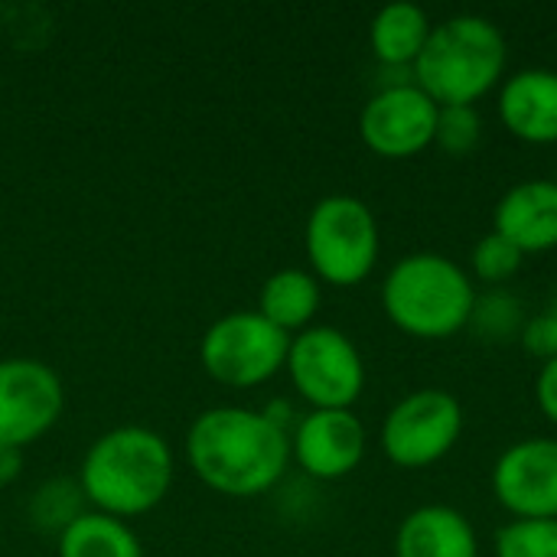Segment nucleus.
Instances as JSON below:
<instances>
[{"label":"nucleus","mask_w":557,"mask_h":557,"mask_svg":"<svg viewBox=\"0 0 557 557\" xmlns=\"http://www.w3.org/2000/svg\"><path fill=\"white\" fill-rule=\"evenodd\" d=\"M369 434L356 411H307L290 431V460L313 480H346L366 460Z\"/></svg>","instance_id":"12"},{"label":"nucleus","mask_w":557,"mask_h":557,"mask_svg":"<svg viewBox=\"0 0 557 557\" xmlns=\"http://www.w3.org/2000/svg\"><path fill=\"white\" fill-rule=\"evenodd\" d=\"M284 372L310 411H352L366 392V359L359 346L330 323H313L290 336Z\"/></svg>","instance_id":"6"},{"label":"nucleus","mask_w":557,"mask_h":557,"mask_svg":"<svg viewBox=\"0 0 557 557\" xmlns=\"http://www.w3.org/2000/svg\"><path fill=\"white\" fill-rule=\"evenodd\" d=\"M483 114L473 104H454V108H441L437 114V134H434V147H441L447 157H470L476 153V147L483 144Z\"/></svg>","instance_id":"23"},{"label":"nucleus","mask_w":557,"mask_h":557,"mask_svg":"<svg viewBox=\"0 0 557 557\" xmlns=\"http://www.w3.org/2000/svg\"><path fill=\"white\" fill-rule=\"evenodd\" d=\"M522 261H525V255L516 245H509L503 235L490 232L470 251V277L486 287H503L519 274Z\"/></svg>","instance_id":"22"},{"label":"nucleus","mask_w":557,"mask_h":557,"mask_svg":"<svg viewBox=\"0 0 557 557\" xmlns=\"http://www.w3.org/2000/svg\"><path fill=\"white\" fill-rule=\"evenodd\" d=\"M395 557H480V535L460 509L428 503L401 519Z\"/></svg>","instance_id":"15"},{"label":"nucleus","mask_w":557,"mask_h":557,"mask_svg":"<svg viewBox=\"0 0 557 557\" xmlns=\"http://www.w3.org/2000/svg\"><path fill=\"white\" fill-rule=\"evenodd\" d=\"M463 437V405L447 388H414L398 398L379 431L382 454L398 470L441 463Z\"/></svg>","instance_id":"8"},{"label":"nucleus","mask_w":557,"mask_h":557,"mask_svg":"<svg viewBox=\"0 0 557 557\" xmlns=\"http://www.w3.org/2000/svg\"><path fill=\"white\" fill-rule=\"evenodd\" d=\"M173 473L176 460L163 434L140 424H121L88 444L75 480L88 509L131 522L166 499Z\"/></svg>","instance_id":"2"},{"label":"nucleus","mask_w":557,"mask_h":557,"mask_svg":"<svg viewBox=\"0 0 557 557\" xmlns=\"http://www.w3.org/2000/svg\"><path fill=\"white\" fill-rule=\"evenodd\" d=\"M496 503L512 519H557V437H522L493 463Z\"/></svg>","instance_id":"11"},{"label":"nucleus","mask_w":557,"mask_h":557,"mask_svg":"<svg viewBox=\"0 0 557 557\" xmlns=\"http://www.w3.org/2000/svg\"><path fill=\"white\" fill-rule=\"evenodd\" d=\"M496 114L522 144H557V69L529 65L509 72L496 91Z\"/></svg>","instance_id":"13"},{"label":"nucleus","mask_w":557,"mask_h":557,"mask_svg":"<svg viewBox=\"0 0 557 557\" xmlns=\"http://www.w3.org/2000/svg\"><path fill=\"white\" fill-rule=\"evenodd\" d=\"M529 326V310L525 304L503 287H490L476 294L473 313L467 330L490 346H506V343H522V333Z\"/></svg>","instance_id":"19"},{"label":"nucleus","mask_w":557,"mask_h":557,"mask_svg":"<svg viewBox=\"0 0 557 557\" xmlns=\"http://www.w3.org/2000/svg\"><path fill=\"white\" fill-rule=\"evenodd\" d=\"M509 75V39L480 13H457L434 23L414 62V85L441 108L480 104Z\"/></svg>","instance_id":"3"},{"label":"nucleus","mask_w":557,"mask_h":557,"mask_svg":"<svg viewBox=\"0 0 557 557\" xmlns=\"http://www.w3.org/2000/svg\"><path fill=\"white\" fill-rule=\"evenodd\" d=\"M320 304L323 284L313 277L310 268H281L261 284L258 294V313L287 336H297L307 326H313Z\"/></svg>","instance_id":"17"},{"label":"nucleus","mask_w":557,"mask_h":557,"mask_svg":"<svg viewBox=\"0 0 557 557\" xmlns=\"http://www.w3.org/2000/svg\"><path fill=\"white\" fill-rule=\"evenodd\" d=\"M441 104L414 82L379 88L359 114L362 144L382 160H411L434 147Z\"/></svg>","instance_id":"10"},{"label":"nucleus","mask_w":557,"mask_h":557,"mask_svg":"<svg viewBox=\"0 0 557 557\" xmlns=\"http://www.w3.org/2000/svg\"><path fill=\"white\" fill-rule=\"evenodd\" d=\"M496 557H557V519H512L493 539Z\"/></svg>","instance_id":"21"},{"label":"nucleus","mask_w":557,"mask_h":557,"mask_svg":"<svg viewBox=\"0 0 557 557\" xmlns=\"http://www.w3.org/2000/svg\"><path fill=\"white\" fill-rule=\"evenodd\" d=\"M26 512H29V522L39 532H46V535L55 532V539H59L78 516L88 512V503L82 496L78 480L55 476V480H46V483H39L33 490V499H29Z\"/></svg>","instance_id":"20"},{"label":"nucleus","mask_w":557,"mask_h":557,"mask_svg":"<svg viewBox=\"0 0 557 557\" xmlns=\"http://www.w3.org/2000/svg\"><path fill=\"white\" fill-rule=\"evenodd\" d=\"M310 271L326 287H359L382 258V228L372 206L352 193L323 196L304 225Z\"/></svg>","instance_id":"5"},{"label":"nucleus","mask_w":557,"mask_h":557,"mask_svg":"<svg viewBox=\"0 0 557 557\" xmlns=\"http://www.w3.org/2000/svg\"><path fill=\"white\" fill-rule=\"evenodd\" d=\"M59 557H144L137 532L104 512L88 509L55 542Z\"/></svg>","instance_id":"18"},{"label":"nucleus","mask_w":557,"mask_h":557,"mask_svg":"<svg viewBox=\"0 0 557 557\" xmlns=\"http://www.w3.org/2000/svg\"><path fill=\"white\" fill-rule=\"evenodd\" d=\"M522 346H525V352L539 356L542 362L557 359V290L535 317H529V326L522 333Z\"/></svg>","instance_id":"24"},{"label":"nucleus","mask_w":557,"mask_h":557,"mask_svg":"<svg viewBox=\"0 0 557 557\" xmlns=\"http://www.w3.org/2000/svg\"><path fill=\"white\" fill-rule=\"evenodd\" d=\"M476 294V281L463 264L441 251H414L388 268L382 310L405 336L437 343L467 330Z\"/></svg>","instance_id":"4"},{"label":"nucleus","mask_w":557,"mask_h":557,"mask_svg":"<svg viewBox=\"0 0 557 557\" xmlns=\"http://www.w3.org/2000/svg\"><path fill=\"white\" fill-rule=\"evenodd\" d=\"M65 408L62 379L42 359H0V447L26 450L46 437Z\"/></svg>","instance_id":"9"},{"label":"nucleus","mask_w":557,"mask_h":557,"mask_svg":"<svg viewBox=\"0 0 557 557\" xmlns=\"http://www.w3.org/2000/svg\"><path fill=\"white\" fill-rule=\"evenodd\" d=\"M431 29H434V20L421 3H411V0L385 3L369 23V46H372L375 62L385 69L414 72V62L424 52Z\"/></svg>","instance_id":"16"},{"label":"nucleus","mask_w":557,"mask_h":557,"mask_svg":"<svg viewBox=\"0 0 557 557\" xmlns=\"http://www.w3.org/2000/svg\"><path fill=\"white\" fill-rule=\"evenodd\" d=\"M186 463L212 493L255 499L284 480L290 467V434L258 408H206L186 431Z\"/></svg>","instance_id":"1"},{"label":"nucleus","mask_w":557,"mask_h":557,"mask_svg":"<svg viewBox=\"0 0 557 557\" xmlns=\"http://www.w3.org/2000/svg\"><path fill=\"white\" fill-rule=\"evenodd\" d=\"M23 470V450L16 447H0V486L13 483Z\"/></svg>","instance_id":"26"},{"label":"nucleus","mask_w":557,"mask_h":557,"mask_svg":"<svg viewBox=\"0 0 557 557\" xmlns=\"http://www.w3.org/2000/svg\"><path fill=\"white\" fill-rule=\"evenodd\" d=\"M535 405L542 418L557 428V359H545L535 375Z\"/></svg>","instance_id":"25"},{"label":"nucleus","mask_w":557,"mask_h":557,"mask_svg":"<svg viewBox=\"0 0 557 557\" xmlns=\"http://www.w3.org/2000/svg\"><path fill=\"white\" fill-rule=\"evenodd\" d=\"M290 336L258 310H232L199 339L202 372L225 388H258L287 366Z\"/></svg>","instance_id":"7"},{"label":"nucleus","mask_w":557,"mask_h":557,"mask_svg":"<svg viewBox=\"0 0 557 557\" xmlns=\"http://www.w3.org/2000/svg\"><path fill=\"white\" fill-rule=\"evenodd\" d=\"M493 232L522 255L557 248V180L535 176L509 186L493 209Z\"/></svg>","instance_id":"14"}]
</instances>
